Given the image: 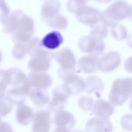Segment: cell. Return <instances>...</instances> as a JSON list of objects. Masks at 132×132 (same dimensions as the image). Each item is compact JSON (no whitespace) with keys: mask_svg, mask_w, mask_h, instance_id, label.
<instances>
[{"mask_svg":"<svg viewBox=\"0 0 132 132\" xmlns=\"http://www.w3.org/2000/svg\"><path fill=\"white\" fill-rule=\"evenodd\" d=\"M34 30V24L31 18L19 10L12 22L10 33L15 43L26 42L31 39Z\"/></svg>","mask_w":132,"mask_h":132,"instance_id":"6da1fadb","label":"cell"},{"mask_svg":"<svg viewBox=\"0 0 132 132\" xmlns=\"http://www.w3.org/2000/svg\"><path fill=\"white\" fill-rule=\"evenodd\" d=\"M130 6L124 1H115L102 12L101 22L107 27L114 26L121 20L128 18L130 14Z\"/></svg>","mask_w":132,"mask_h":132,"instance_id":"7a4b0ae2","label":"cell"},{"mask_svg":"<svg viewBox=\"0 0 132 132\" xmlns=\"http://www.w3.org/2000/svg\"><path fill=\"white\" fill-rule=\"evenodd\" d=\"M132 96V77L118 78L114 81L109 96L112 104L121 105Z\"/></svg>","mask_w":132,"mask_h":132,"instance_id":"3957f363","label":"cell"},{"mask_svg":"<svg viewBox=\"0 0 132 132\" xmlns=\"http://www.w3.org/2000/svg\"><path fill=\"white\" fill-rule=\"evenodd\" d=\"M54 53L48 51L42 46L35 48L30 55L31 57L28 66L34 71L41 72L48 70L51 60L54 57Z\"/></svg>","mask_w":132,"mask_h":132,"instance_id":"277c9868","label":"cell"},{"mask_svg":"<svg viewBox=\"0 0 132 132\" xmlns=\"http://www.w3.org/2000/svg\"><path fill=\"white\" fill-rule=\"evenodd\" d=\"M54 57L60 65L58 73L60 78L64 80L68 76L73 74L76 60L70 50L67 48H63L54 53Z\"/></svg>","mask_w":132,"mask_h":132,"instance_id":"5b68a950","label":"cell"},{"mask_svg":"<svg viewBox=\"0 0 132 132\" xmlns=\"http://www.w3.org/2000/svg\"><path fill=\"white\" fill-rule=\"evenodd\" d=\"M80 50L84 53L97 56L104 52L105 45L103 40L89 36L81 38L78 43Z\"/></svg>","mask_w":132,"mask_h":132,"instance_id":"8992f818","label":"cell"},{"mask_svg":"<svg viewBox=\"0 0 132 132\" xmlns=\"http://www.w3.org/2000/svg\"><path fill=\"white\" fill-rule=\"evenodd\" d=\"M102 13L98 9L86 4L80 7L75 14L80 22L92 26L101 22Z\"/></svg>","mask_w":132,"mask_h":132,"instance_id":"52a82bcc","label":"cell"},{"mask_svg":"<svg viewBox=\"0 0 132 132\" xmlns=\"http://www.w3.org/2000/svg\"><path fill=\"white\" fill-rule=\"evenodd\" d=\"M53 122L55 127L53 132H69L75 125L73 115L63 110L55 113Z\"/></svg>","mask_w":132,"mask_h":132,"instance_id":"ba28073f","label":"cell"},{"mask_svg":"<svg viewBox=\"0 0 132 132\" xmlns=\"http://www.w3.org/2000/svg\"><path fill=\"white\" fill-rule=\"evenodd\" d=\"M51 112L41 110L34 113L32 132H49L51 126Z\"/></svg>","mask_w":132,"mask_h":132,"instance_id":"9c48e42d","label":"cell"},{"mask_svg":"<svg viewBox=\"0 0 132 132\" xmlns=\"http://www.w3.org/2000/svg\"><path fill=\"white\" fill-rule=\"evenodd\" d=\"M121 62L119 53L115 51H111L99 58V70L104 72L112 71L117 68Z\"/></svg>","mask_w":132,"mask_h":132,"instance_id":"30bf717a","label":"cell"},{"mask_svg":"<svg viewBox=\"0 0 132 132\" xmlns=\"http://www.w3.org/2000/svg\"><path fill=\"white\" fill-rule=\"evenodd\" d=\"M112 123L108 117H95L89 119L86 122V132H111Z\"/></svg>","mask_w":132,"mask_h":132,"instance_id":"8fae6325","label":"cell"},{"mask_svg":"<svg viewBox=\"0 0 132 132\" xmlns=\"http://www.w3.org/2000/svg\"><path fill=\"white\" fill-rule=\"evenodd\" d=\"M28 81L30 89L45 90L51 85L52 80L47 74L40 72L33 71L28 76Z\"/></svg>","mask_w":132,"mask_h":132,"instance_id":"7c38bea8","label":"cell"},{"mask_svg":"<svg viewBox=\"0 0 132 132\" xmlns=\"http://www.w3.org/2000/svg\"><path fill=\"white\" fill-rule=\"evenodd\" d=\"M70 95L63 84L57 86L53 90V98L49 104V107L54 110L63 108Z\"/></svg>","mask_w":132,"mask_h":132,"instance_id":"4fadbf2b","label":"cell"},{"mask_svg":"<svg viewBox=\"0 0 132 132\" xmlns=\"http://www.w3.org/2000/svg\"><path fill=\"white\" fill-rule=\"evenodd\" d=\"M64 80L63 85L70 95L79 94L85 89V83L83 80L75 75L68 76Z\"/></svg>","mask_w":132,"mask_h":132,"instance_id":"5bb4252c","label":"cell"},{"mask_svg":"<svg viewBox=\"0 0 132 132\" xmlns=\"http://www.w3.org/2000/svg\"><path fill=\"white\" fill-rule=\"evenodd\" d=\"M98 56L89 54L80 58L77 62V66L80 70L86 73L94 72L99 70Z\"/></svg>","mask_w":132,"mask_h":132,"instance_id":"9a60e30c","label":"cell"},{"mask_svg":"<svg viewBox=\"0 0 132 132\" xmlns=\"http://www.w3.org/2000/svg\"><path fill=\"white\" fill-rule=\"evenodd\" d=\"M60 8V4L57 1H45L41 8V15L42 18L47 23L58 14Z\"/></svg>","mask_w":132,"mask_h":132,"instance_id":"2e32d148","label":"cell"},{"mask_svg":"<svg viewBox=\"0 0 132 132\" xmlns=\"http://www.w3.org/2000/svg\"><path fill=\"white\" fill-rule=\"evenodd\" d=\"M92 109V114L96 117H108L112 114L115 108L110 103L99 100L95 102Z\"/></svg>","mask_w":132,"mask_h":132,"instance_id":"e0dca14e","label":"cell"},{"mask_svg":"<svg viewBox=\"0 0 132 132\" xmlns=\"http://www.w3.org/2000/svg\"><path fill=\"white\" fill-rule=\"evenodd\" d=\"M34 114L32 109L24 103L17 105L15 117L20 124L26 126L32 120Z\"/></svg>","mask_w":132,"mask_h":132,"instance_id":"ac0fdd59","label":"cell"},{"mask_svg":"<svg viewBox=\"0 0 132 132\" xmlns=\"http://www.w3.org/2000/svg\"><path fill=\"white\" fill-rule=\"evenodd\" d=\"M63 41V38L61 33L54 30L47 34L41 41V44L47 49L53 50L58 47Z\"/></svg>","mask_w":132,"mask_h":132,"instance_id":"d6986e66","label":"cell"},{"mask_svg":"<svg viewBox=\"0 0 132 132\" xmlns=\"http://www.w3.org/2000/svg\"><path fill=\"white\" fill-rule=\"evenodd\" d=\"M28 95L30 96L34 104L38 107L43 106L49 100V96L45 90L31 89Z\"/></svg>","mask_w":132,"mask_h":132,"instance_id":"ffe728a7","label":"cell"},{"mask_svg":"<svg viewBox=\"0 0 132 132\" xmlns=\"http://www.w3.org/2000/svg\"><path fill=\"white\" fill-rule=\"evenodd\" d=\"M84 83L85 90L89 94L95 91H101L104 88V85L102 81L99 78L95 76H89Z\"/></svg>","mask_w":132,"mask_h":132,"instance_id":"44dd1931","label":"cell"},{"mask_svg":"<svg viewBox=\"0 0 132 132\" xmlns=\"http://www.w3.org/2000/svg\"><path fill=\"white\" fill-rule=\"evenodd\" d=\"M107 27L101 22L92 25L90 30V35L94 38L103 40L108 34Z\"/></svg>","mask_w":132,"mask_h":132,"instance_id":"7402d4cb","label":"cell"},{"mask_svg":"<svg viewBox=\"0 0 132 132\" xmlns=\"http://www.w3.org/2000/svg\"><path fill=\"white\" fill-rule=\"evenodd\" d=\"M47 23L50 27L60 29H65L67 25V22L65 18L59 14Z\"/></svg>","mask_w":132,"mask_h":132,"instance_id":"603a6c76","label":"cell"},{"mask_svg":"<svg viewBox=\"0 0 132 132\" xmlns=\"http://www.w3.org/2000/svg\"><path fill=\"white\" fill-rule=\"evenodd\" d=\"M111 32L113 38L117 40L124 39L127 36V32L125 27L119 23L111 27Z\"/></svg>","mask_w":132,"mask_h":132,"instance_id":"cb8c5ba5","label":"cell"},{"mask_svg":"<svg viewBox=\"0 0 132 132\" xmlns=\"http://www.w3.org/2000/svg\"><path fill=\"white\" fill-rule=\"evenodd\" d=\"M27 42L15 43L12 53L13 56L15 58L21 59L27 53Z\"/></svg>","mask_w":132,"mask_h":132,"instance_id":"d4e9b609","label":"cell"},{"mask_svg":"<svg viewBox=\"0 0 132 132\" xmlns=\"http://www.w3.org/2000/svg\"><path fill=\"white\" fill-rule=\"evenodd\" d=\"M2 98V100H1L0 117H3L11 111L13 103L6 97Z\"/></svg>","mask_w":132,"mask_h":132,"instance_id":"484cf974","label":"cell"},{"mask_svg":"<svg viewBox=\"0 0 132 132\" xmlns=\"http://www.w3.org/2000/svg\"><path fill=\"white\" fill-rule=\"evenodd\" d=\"M86 1H68L66 4L68 10L70 12L75 13L81 7L86 4Z\"/></svg>","mask_w":132,"mask_h":132,"instance_id":"4316f807","label":"cell"},{"mask_svg":"<svg viewBox=\"0 0 132 132\" xmlns=\"http://www.w3.org/2000/svg\"><path fill=\"white\" fill-rule=\"evenodd\" d=\"M78 104L80 108L86 111L90 110L93 106V99L85 96L81 97L78 100Z\"/></svg>","mask_w":132,"mask_h":132,"instance_id":"83f0119b","label":"cell"},{"mask_svg":"<svg viewBox=\"0 0 132 132\" xmlns=\"http://www.w3.org/2000/svg\"><path fill=\"white\" fill-rule=\"evenodd\" d=\"M120 124L124 129L132 131V114L127 113L121 117Z\"/></svg>","mask_w":132,"mask_h":132,"instance_id":"f1b7e54d","label":"cell"},{"mask_svg":"<svg viewBox=\"0 0 132 132\" xmlns=\"http://www.w3.org/2000/svg\"><path fill=\"white\" fill-rule=\"evenodd\" d=\"M0 132H13L10 125L4 121L0 122Z\"/></svg>","mask_w":132,"mask_h":132,"instance_id":"f546056e","label":"cell"},{"mask_svg":"<svg viewBox=\"0 0 132 132\" xmlns=\"http://www.w3.org/2000/svg\"><path fill=\"white\" fill-rule=\"evenodd\" d=\"M124 66L125 69L128 72L132 73V56L129 57L125 60Z\"/></svg>","mask_w":132,"mask_h":132,"instance_id":"4dcf8cb0","label":"cell"},{"mask_svg":"<svg viewBox=\"0 0 132 132\" xmlns=\"http://www.w3.org/2000/svg\"><path fill=\"white\" fill-rule=\"evenodd\" d=\"M127 42L129 47L132 49V33L130 34L128 37Z\"/></svg>","mask_w":132,"mask_h":132,"instance_id":"1f68e13d","label":"cell"},{"mask_svg":"<svg viewBox=\"0 0 132 132\" xmlns=\"http://www.w3.org/2000/svg\"><path fill=\"white\" fill-rule=\"evenodd\" d=\"M128 18L132 21V4L130 5V14Z\"/></svg>","mask_w":132,"mask_h":132,"instance_id":"d6a6232c","label":"cell"},{"mask_svg":"<svg viewBox=\"0 0 132 132\" xmlns=\"http://www.w3.org/2000/svg\"><path fill=\"white\" fill-rule=\"evenodd\" d=\"M129 108L132 111V97L129 102Z\"/></svg>","mask_w":132,"mask_h":132,"instance_id":"836d02e7","label":"cell"},{"mask_svg":"<svg viewBox=\"0 0 132 132\" xmlns=\"http://www.w3.org/2000/svg\"><path fill=\"white\" fill-rule=\"evenodd\" d=\"M70 132H84V131L81 130H76L72 131Z\"/></svg>","mask_w":132,"mask_h":132,"instance_id":"e575fe53","label":"cell"}]
</instances>
